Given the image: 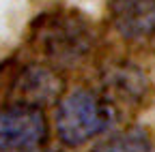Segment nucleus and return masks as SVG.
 <instances>
[{"mask_svg": "<svg viewBox=\"0 0 155 152\" xmlns=\"http://www.w3.org/2000/svg\"><path fill=\"white\" fill-rule=\"evenodd\" d=\"M114 122V107L104 97L91 90H73L58 101L56 133L65 146L78 148L95 139Z\"/></svg>", "mask_w": 155, "mask_h": 152, "instance_id": "obj_1", "label": "nucleus"}, {"mask_svg": "<svg viewBox=\"0 0 155 152\" xmlns=\"http://www.w3.org/2000/svg\"><path fill=\"white\" fill-rule=\"evenodd\" d=\"M48 137V120L43 109L26 105L0 107V152L28 150L41 146Z\"/></svg>", "mask_w": 155, "mask_h": 152, "instance_id": "obj_2", "label": "nucleus"}, {"mask_svg": "<svg viewBox=\"0 0 155 152\" xmlns=\"http://www.w3.org/2000/svg\"><path fill=\"white\" fill-rule=\"evenodd\" d=\"M61 94L63 79L48 67H28L19 73L17 82L13 84V103L35 109H43L61 101Z\"/></svg>", "mask_w": 155, "mask_h": 152, "instance_id": "obj_3", "label": "nucleus"}, {"mask_svg": "<svg viewBox=\"0 0 155 152\" xmlns=\"http://www.w3.org/2000/svg\"><path fill=\"white\" fill-rule=\"evenodd\" d=\"M110 15L123 39L142 41L155 34V0H112Z\"/></svg>", "mask_w": 155, "mask_h": 152, "instance_id": "obj_4", "label": "nucleus"}, {"mask_svg": "<svg viewBox=\"0 0 155 152\" xmlns=\"http://www.w3.org/2000/svg\"><path fill=\"white\" fill-rule=\"evenodd\" d=\"M41 45L50 58L75 60L80 56H84V51L88 47V32L80 22L56 20L43 28Z\"/></svg>", "mask_w": 155, "mask_h": 152, "instance_id": "obj_5", "label": "nucleus"}, {"mask_svg": "<svg viewBox=\"0 0 155 152\" xmlns=\"http://www.w3.org/2000/svg\"><path fill=\"white\" fill-rule=\"evenodd\" d=\"M104 97L112 103H136L144 94V77L138 69L129 64L114 67L104 75ZM116 109V107H114Z\"/></svg>", "mask_w": 155, "mask_h": 152, "instance_id": "obj_6", "label": "nucleus"}, {"mask_svg": "<svg viewBox=\"0 0 155 152\" xmlns=\"http://www.w3.org/2000/svg\"><path fill=\"white\" fill-rule=\"evenodd\" d=\"M93 152H151V141L144 129L127 126L99 139Z\"/></svg>", "mask_w": 155, "mask_h": 152, "instance_id": "obj_7", "label": "nucleus"}, {"mask_svg": "<svg viewBox=\"0 0 155 152\" xmlns=\"http://www.w3.org/2000/svg\"><path fill=\"white\" fill-rule=\"evenodd\" d=\"M24 152H61V150H54V148H39V146H35V148H28V150H24Z\"/></svg>", "mask_w": 155, "mask_h": 152, "instance_id": "obj_8", "label": "nucleus"}]
</instances>
